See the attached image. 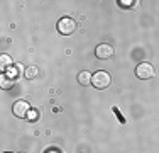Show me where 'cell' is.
Returning a JSON list of instances; mask_svg holds the SVG:
<instances>
[{
	"mask_svg": "<svg viewBox=\"0 0 159 153\" xmlns=\"http://www.w3.org/2000/svg\"><path fill=\"white\" fill-rule=\"evenodd\" d=\"M75 29H76V22H75V19H71V17H63L61 21L58 22V31H59V34H63V36L73 34Z\"/></svg>",
	"mask_w": 159,
	"mask_h": 153,
	"instance_id": "2",
	"label": "cell"
},
{
	"mask_svg": "<svg viewBox=\"0 0 159 153\" xmlns=\"http://www.w3.org/2000/svg\"><path fill=\"white\" fill-rule=\"evenodd\" d=\"M37 75H39V68H36V67H29L27 70L24 72V76H25V78H29V80L36 78Z\"/></svg>",
	"mask_w": 159,
	"mask_h": 153,
	"instance_id": "8",
	"label": "cell"
},
{
	"mask_svg": "<svg viewBox=\"0 0 159 153\" xmlns=\"http://www.w3.org/2000/svg\"><path fill=\"white\" fill-rule=\"evenodd\" d=\"M3 75H5V76H9V78H10V76H12V78H16V76H17L19 73H17V70H16V68H12V67H10V68H7V72H5Z\"/></svg>",
	"mask_w": 159,
	"mask_h": 153,
	"instance_id": "9",
	"label": "cell"
},
{
	"mask_svg": "<svg viewBox=\"0 0 159 153\" xmlns=\"http://www.w3.org/2000/svg\"><path fill=\"white\" fill-rule=\"evenodd\" d=\"M92 72H88V70H83V72H80L78 73V83L80 85H90L92 83Z\"/></svg>",
	"mask_w": 159,
	"mask_h": 153,
	"instance_id": "6",
	"label": "cell"
},
{
	"mask_svg": "<svg viewBox=\"0 0 159 153\" xmlns=\"http://www.w3.org/2000/svg\"><path fill=\"white\" fill-rule=\"evenodd\" d=\"M5 153H12V151H5Z\"/></svg>",
	"mask_w": 159,
	"mask_h": 153,
	"instance_id": "12",
	"label": "cell"
},
{
	"mask_svg": "<svg viewBox=\"0 0 159 153\" xmlns=\"http://www.w3.org/2000/svg\"><path fill=\"white\" fill-rule=\"evenodd\" d=\"M110 82H112V78H110V75H108V72H105V70H98L92 76V85L95 87V89H100V90L107 89V87L110 85Z\"/></svg>",
	"mask_w": 159,
	"mask_h": 153,
	"instance_id": "1",
	"label": "cell"
},
{
	"mask_svg": "<svg viewBox=\"0 0 159 153\" xmlns=\"http://www.w3.org/2000/svg\"><path fill=\"white\" fill-rule=\"evenodd\" d=\"M2 87H3V89H9V87H12V82H9L5 75H2Z\"/></svg>",
	"mask_w": 159,
	"mask_h": 153,
	"instance_id": "11",
	"label": "cell"
},
{
	"mask_svg": "<svg viewBox=\"0 0 159 153\" xmlns=\"http://www.w3.org/2000/svg\"><path fill=\"white\" fill-rule=\"evenodd\" d=\"M37 117H39V112H37V111H29V114H27V119L29 121H36L37 119Z\"/></svg>",
	"mask_w": 159,
	"mask_h": 153,
	"instance_id": "10",
	"label": "cell"
},
{
	"mask_svg": "<svg viewBox=\"0 0 159 153\" xmlns=\"http://www.w3.org/2000/svg\"><path fill=\"white\" fill-rule=\"evenodd\" d=\"M29 111H31V106H29V102H25V101H17L16 104H14V107H12V112H14V116L20 117V119H24V117H27Z\"/></svg>",
	"mask_w": 159,
	"mask_h": 153,
	"instance_id": "5",
	"label": "cell"
},
{
	"mask_svg": "<svg viewBox=\"0 0 159 153\" xmlns=\"http://www.w3.org/2000/svg\"><path fill=\"white\" fill-rule=\"evenodd\" d=\"M0 67H2V70L10 68V67H12V58H10L9 55H2V56H0Z\"/></svg>",
	"mask_w": 159,
	"mask_h": 153,
	"instance_id": "7",
	"label": "cell"
},
{
	"mask_svg": "<svg viewBox=\"0 0 159 153\" xmlns=\"http://www.w3.org/2000/svg\"><path fill=\"white\" fill-rule=\"evenodd\" d=\"M135 75H137V78H141V80H149V78H152V76L156 75V70H154V67L151 63H141L137 68H135Z\"/></svg>",
	"mask_w": 159,
	"mask_h": 153,
	"instance_id": "3",
	"label": "cell"
},
{
	"mask_svg": "<svg viewBox=\"0 0 159 153\" xmlns=\"http://www.w3.org/2000/svg\"><path fill=\"white\" fill-rule=\"evenodd\" d=\"M95 55L98 60H110L113 56V46L108 44V43H102L97 46L95 49Z\"/></svg>",
	"mask_w": 159,
	"mask_h": 153,
	"instance_id": "4",
	"label": "cell"
}]
</instances>
